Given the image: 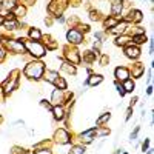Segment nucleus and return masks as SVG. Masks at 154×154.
<instances>
[{
	"label": "nucleus",
	"mask_w": 154,
	"mask_h": 154,
	"mask_svg": "<svg viewBox=\"0 0 154 154\" xmlns=\"http://www.w3.org/2000/svg\"><path fill=\"white\" fill-rule=\"evenodd\" d=\"M34 152H35V154H53V152H51V149H42V148L35 149Z\"/></svg>",
	"instance_id": "nucleus-29"
},
{
	"label": "nucleus",
	"mask_w": 154,
	"mask_h": 154,
	"mask_svg": "<svg viewBox=\"0 0 154 154\" xmlns=\"http://www.w3.org/2000/svg\"><path fill=\"white\" fill-rule=\"evenodd\" d=\"M5 57H6V51L0 48V63H2V62L5 60Z\"/></svg>",
	"instance_id": "nucleus-32"
},
{
	"label": "nucleus",
	"mask_w": 154,
	"mask_h": 154,
	"mask_svg": "<svg viewBox=\"0 0 154 154\" xmlns=\"http://www.w3.org/2000/svg\"><path fill=\"white\" fill-rule=\"evenodd\" d=\"M128 43H130V37H126V35H119L116 38V45H119V46H126Z\"/></svg>",
	"instance_id": "nucleus-22"
},
{
	"label": "nucleus",
	"mask_w": 154,
	"mask_h": 154,
	"mask_svg": "<svg viewBox=\"0 0 154 154\" xmlns=\"http://www.w3.org/2000/svg\"><path fill=\"white\" fill-rule=\"evenodd\" d=\"M102 80H103V77H102L100 74H91L88 77V80H86V85L89 86H96L99 83H102Z\"/></svg>",
	"instance_id": "nucleus-13"
},
{
	"label": "nucleus",
	"mask_w": 154,
	"mask_h": 154,
	"mask_svg": "<svg viewBox=\"0 0 154 154\" xmlns=\"http://www.w3.org/2000/svg\"><path fill=\"white\" fill-rule=\"evenodd\" d=\"M69 154H85V148H83L82 145H75V146L69 151Z\"/></svg>",
	"instance_id": "nucleus-27"
},
{
	"label": "nucleus",
	"mask_w": 154,
	"mask_h": 154,
	"mask_svg": "<svg viewBox=\"0 0 154 154\" xmlns=\"http://www.w3.org/2000/svg\"><path fill=\"white\" fill-rule=\"evenodd\" d=\"M54 139H56V142L62 143V145H65V143H69V133L66 130H63V128H60V130H57L54 133Z\"/></svg>",
	"instance_id": "nucleus-5"
},
{
	"label": "nucleus",
	"mask_w": 154,
	"mask_h": 154,
	"mask_svg": "<svg viewBox=\"0 0 154 154\" xmlns=\"http://www.w3.org/2000/svg\"><path fill=\"white\" fill-rule=\"evenodd\" d=\"M53 85H56L57 86V89H62V91H65L66 89V82L62 79V77H57V79L54 80V83Z\"/></svg>",
	"instance_id": "nucleus-23"
},
{
	"label": "nucleus",
	"mask_w": 154,
	"mask_h": 154,
	"mask_svg": "<svg viewBox=\"0 0 154 154\" xmlns=\"http://www.w3.org/2000/svg\"><path fill=\"white\" fill-rule=\"evenodd\" d=\"M126 20H130V22H140L142 20V12H140L139 9H133V11H130V14H128V17H126Z\"/></svg>",
	"instance_id": "nucleus-14"
},
{
	"label": "nucleus",
	"mask_w": 154,
	"mask_h": 154,
	"mask_svg": "<svg viewBox=\"0 0 154 154\" xmlns=\"http://www.w3.org/2000/svg\"><path fill=\"white\" fill-rule=\"evenodd\" d=\"M116 77H117V80H126L128 77H130V69L125 68V66H117L114 71Z\"/></svg>",
	"instance_id": "nucleus-8"
},
{
	"label": "nucleus",
	"mask_w": 154,
	"mask_h": 154,
	"mask_svg": "<svg viewBox=\"0 0 154 154\" xmlns=\"http://www.w3.org/2000/svg\"><path fill=\"white\" fill-rule=\"evenodd\" d=\"M117 22H119V20H117V19H114V17L106 19V20H105V26H106V28H114L116 25H117Z\"/></svg>",
	"instance_id": "nucleus-26"
},
{
	"label": "nucleus",
	"mask_w": 154,
	"mask_h": 154,
	"mask_svg": "<svg viewBox=\"0 0 154 154\" xmlns=\"http://www.w3.org/2000/svg\"><path fill=\"white\" fill-rule=\"evenodd\" d=\"M126 28H128V23H126V22H122V23H117L114 28H111L109 32H111V34H116V35H119V34L122 35V34L126 31Z\"/></svg>",
	"instance_id": "nucleus-11"
},
{
	"label": "nucleus",
	"mask_w": 154,
	"mask_h": 154,
	"mask_svg": "<svg viewBox=\"0 0 154 154\" xmlns=\"http://www.w3.org/2000/svg\"><path fill=\"white\" fill-rule=\"evenodd\" d=\"M122 86H123V89H125V93H133V89H134V82L130 80V79H126V80H123Z\"/></svg>",
	"instance_id": "nucleus-20"
},
{
	"label": "nucleus",
	"mask_w": 154,
	"mask_h": 154,
	"mask_svg": "<svg viewBox=\"0 0 154 154\" xmlns=\"http://www.w3.org/2000/svg\"><path fill=\"white\" fill-rule=\"evenodd\" d=\"M125 56H126V57H130V59H137V57L140 56V49H139V46L134 45V43H128V45L125 46Z\"/></svg>",
	"instance_id": "nucleus-6"
},
{
	"label": "nucleus",
	"mask_w": 154,
	"mask_h": 154,
	"mask_svg": "<svg viewBox=\"0 0 154 154\" xmlns=\"http://www.w3.org/2000/svg\"><path fill=\"white\" fill-rule=\"evenodd\" d=\"M51 102H53L54 106H56V105H60V103H63V102H65L62 89H57V88L54 89V91H53V97H51Z\"/></svg>",
	"instance_id": "nucleus-9"
},
{
	"label": "nucleus",
	"mask_w": 154,
	"mask_h": 154,
	"mask_svg": "<svg viewBox=\"0 0 154 154\" xmlns=\"http://www.w3.org/2000/svg\"><path fill=\"white\" fill-rule=\"evenodd\" d=\"M148 146H149V139H145V142H143V145H142V151H143V152L148 151Z\"/></svg>",
	"instance_id": "nucleus-31"
},
{
	"label": "nucleus",
	"mask_w": 154,
	"mask_h": 154,
	"mask_svg": "<svg viewBox=\"0 0 154 154\" xmlns=\"http://www.w3.org/2000/svg\"><path fill=\"white\" fill-rule=\"evenodd\" d=\"M62 71H66L69 74H74L75 72V66L72 65V63H69V62H63L62 63Z\"/></svg>",
	"instance_id": "nucleus-21"
},
{
	"label": "nucleus",
	"mask_w": 154,
	"mask_h": 154,
	"mask_svg": "<svg viewBox=\"0 0 154 154\" xmlns=\"http://www.w3.org/2000/svg\"><path fill=\"white\" fill-rule=\"evenodd\" d=\"M136 102H137V97H133V100H131V106L136 105Z\"/></svg>",
	"instance_id": "nucleus-36"
},
{
	"label": "nucleus",
	"mask_w": 154,
	"mask_h": 154,
	"mask_svg": "<svg viewBox=\"0 0 154 154\" xmlns=\"http://www.w3.org/2000/svg\"><path fill=\"white\" fill-rule=\"evenodd\" d=\"M131 112H133V106H130V108H128V112H126V120L131 117Z\"/></svg>",
	"instance_id": "nucleus-33"
},
{
	"label": "nucleus",
	"mask_w": 154,
	"mask_h": 154,
	"mask_svg": "<svg viewBox=\"0 0 154 154\" xmlns=\"http://www.w3.org/2000/svg\"><path fill=\"white\" fill-rule=\"evenodd\" d=\"M3 22H5V17H0V26L3 25Z\"/></svg>",
	"instance_id": "nucleus-37"
},
{
	"label": "nucleus",
	"mask_w": 154,
	"mask_h": 154,
	"mask_svg": "<svg viewBox=\"0 0 154 154\" xmlns=\"http://www.w3.org/2000/svg\"><path fill=\"white\" fill-rule=\"evenodd\" d=\"M2 6L8 11H12L16 8V0H5V3H2Z\"/></svg>",
	"instance_id": "nucleus-24"
},
{
	"label": "nucleus",
	"mask_w": 154,
	"mask_h": 154,
	"mask_svg": "<svg viewBox=\"0 0 154 154\" xmlns=\"http://www.w3.org/2000/svg\"><path fill=\"white\" fill-rule=\"evenodd\" d=\"M23 43H25V49H26V53H29L34 59H40V57H43L46 54V49H45V46L40 42H37V40H26Z\"/></svg>",
	"instance_id": "nucleus-2"
},
{
	"label": "nucleus",
	"mask_w": 154,
	"mask_h": 154,
	"mask_svg": "<svg viewBox=\"0 0 154 154\" xmlns=\"http://www.w3.org/2000/svg\"><path fill=\"white\" fill-rule=\"evenodd\" d=\"M146 42V35L145 34H136V35H133V43L134 45H142V43H145Z\"/></svg>",
	"instance_id": "nucleus-19"
},
{
	"label": "nucleus",
	"mask_w": 154,
	"mask_h": 154,
	"mask_svg": "<svg viewBox=\"0 0 154 154\" xmlns=\"http://www.w3.org/2000/svg\"><path fill=\"white\" fill-rule=\"evenodd\" d=\"M28 34H29V37H31V40H37V42L42 40V32L38 31L37 28H31Z\"/></svg>",
	"instance_id": "nucleus-17"
},
{
	"label": "nucleus",
	"mask_w": 154,
	"mask_h": 154,
	"mask_svg": "<svg viewBox=\"0 0 154 154\" xmlns=\"http://www.w3.org/2000/svg\"><path fill=\"white\" fill-rule=\"evenodd\" d=\"M122 154H128V152H122Z\"/></svg>",
	"instance_id": "nucleus-38"
},
{
	"label": "nucleus",
	"mask_w": 154,
	"mask_h": 154,
	"mask_svg": "<svg viewBox=\"0 0 154 154\" xmlns=\"http://www.w3.org/2000/svg\"><path fill=\"white\" fill-rule=\"evenodd\" d=\"M65 56H66V59L72 63V65H77V63H80V56H79V53H77L75 49H72V51H66Z\"/></svg>",
	"instance_id": "nucleus-10"
},
{
	"label": "nucleus",
	"mask_w": 154,
	"mask_h": 154,
	"mask_svg": "<svg viewBox=\"0 0 154 154\" xmlns=\"http://www.w3.org/2000/svg\"><path fill=\"white\" fill-rule=\"evenodd\" d=\"M139 130H140V128H139V126H136V130L131 133V137H130L131 140H136V137H137V134H139Z\"/></svg>",
	"instance_id": "nucleus-30"
},
{
	"label": "nucleus",
	"mask_w": 154,
	"mask_h": 154,
	"mask_svg": "<svg viewBox=\"0 0 154 154\" xmlns=\"http://www.w3.org/2000/svg\"><path fill=\"white\" fill-rule=\"evenodd\" d=\"M97 136V126L96 128H91V130H86L82 133V142L85 143H89V142H93V139Z\"/></svg>",
	"instance_id": "nucleus-7"
},
{
	"label": "nucleus",
	"mask_w": 154,
	"mask_h": 154,
	"mask_svg": "<svg viewBox=\"0 0 154 154\" xmlns=\"http://www.w3.org/2000/svg\"><path fill=\"white\" fill-rule=\"evenodd\" d=\"M12 16L25 17V16H26V6H25V5H16V8L12 9Z\"/></svg>",
	"instance_id": "nucleus-15"
},
{
	"label": "nucleus",
	"mask_w": 154,
	"mask_h": 154,
	"mask_svg": "<svg viewBox=\"0 0 154 154\" xmlns=\"http://www.w3.org/2000/svg\"><path fill=\"white\" fill-rule=\"evenodd\" d=\"M42 106H46L48 109H51V105L48 103V100H42Z\"/></svg>",
	"instance_id": "nucleus-34"
},
{
	"label": "nucleus",
	"mask_w": 154,
	"mask_h": 154,
	"mask_svg": "<svg viewBox=\"0 0 154 154\" xmlns=\"http://www.w3.org/2000/svg\"><path fill=\"white\" fill-rule=\"evenodd\" d=\"M146 94H149V96L152 94V86H148V89H146Z\"/></svg>",
	"instance_id": "nucleus-35"
},
{
	"label": "nucleus",
	"mask_w": 154,
	"mask_h": 154,
	"mask_svg": "<svg viewBox=\"0 0 154 154\" xmlns=\"http://www.w3.org/2000/svg\"><path fill=\"white\" fill-rule=\"evenodd\" d=\"M51 111H53V116H54L56 120H63V117H65V109H63V106H60V105L53 106Z\"/></svg>",
	"instance_id": "nucleus-12"
},
{
	"label": "nucleus",
	"mask_w": 154,
	"mask_h": 154,
	"mask_svg": "<svg viewBox=\"0 0 154 154\" xmlns=\"http://www.w3.org/2000/svg\"><path fill=\"white\" fill-rule=\"evenodd\" d=\"M143 65H142V63H136V65H133V75L134 77H140V75H142L143 74Z\"/></svg>",
	"instance_id": "nucleus-18"
},
{
	"label": "nucleus",
	"mask_w": 154,
	"mask_h": 154,
	"mask_svg": "<svg viewBox=\"0 0 154 154\" xmlns=\"http://www.w3.org/2000/svg\"><path fill=\"white\" fill-rule=\"evenodd\" d=\"M43 79L46 80V82H49V83H54V80L59 77V74L56 72V71H46V72H43Z\"/></svg>",
	"instance_id": "nucleus-16"
},
{
	"label": "nucleus",
	"mask_w": 154,
	"mask_h": 154,
	"mask_svg": "<svg viewBox=\"0 0 154 154\" xmlns=\"http://www.w3.org/2000/svg\"><path fill=\"white\" fill-rule=\"evenodd\" d=\"M116 88H117V91H119V94L123 97L126 93H125V89H123V86H122V83H119V82H116Z\"/></svg>",
	"instance_id": "nucleus-28"
},
{
	"label": "nucleus",
	"mask_w": 154,
	"mask_h": 154,
	"mask_svg": "<svg viewBox=\"0 0 154 154\" xmlns=\"http://www.w3.org/2000/svg\"><path fill=\"white\" fill-rule=\"evenodd\" d=\"M23 72H25L26 77H29V79L38 80L43 75V72H45V66H43L42 62H29L28 65L25 66Z\"/></svg>",
	"instance_id": "nucleus-1"
},
{
	"label": "nucleus",
	"mask_w": 154,
	"mask_h": 154,
	"mask_svg": "<svg viewBox=\"0 0 154 154\" xmlns=\"http://www.w3.org/2000/svg\"><path fill=\"white\" fill-rule=\"evenodd\" d=\"M5 46L11 51V53H16V54H25L26 53V49H25V43L22 40H12V38H9V40H3Z\"/></svg>",
	"instance_id": "nucleus-3"
},
{
	"label": "nucleus",
	"mask_w": 154,
	"mask_h": 154,
	"mask_svg": "<svg viewBox=\"0 0 154 154\" xmlns=\"http://www.w3.org/2000/svg\"><path fill=\"white\" fill-rule=\"evenodd\" d=\"M109 119H111V114H109V112H103V116H100V117L97 119V122H96V123H97V125H102V123L108 122Z\"/></svg>",
	"instance_id": "nucleus-25"
},
{
	"label": "nucleus",
	"mask_w": 154,
	"mask_h": 154,
	"mask_svg": "<svg viewBox=\"0 0 154 154\" xmlns=\"http://www.w3.org/2000/svg\"><path fill=\"white\" fill-rule=\"evenodd\" d=\"M66 38H68V42L69 43H74V45H79L83 42V35L79 29H71L66 32Z\"/></svg>",
	"instance_id": "nucleus-4"
}]
</instances>
